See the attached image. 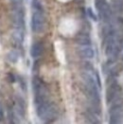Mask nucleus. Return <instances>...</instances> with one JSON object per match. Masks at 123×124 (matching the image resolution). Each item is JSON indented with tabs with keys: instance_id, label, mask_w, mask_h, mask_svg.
I'll list each match as a JSON object with an SVG mask.
<instances>
[{
	"instance_id": "obj_1",
	"label": "nucleus",
	"mask_w": 123,
	"mask_h": 124,
	"mask_svg": "<svg viewBox=\"0 0 123 124\" xmlns=\"http://www.w3.org/2000/svg\"><path fill=\"white\" fill-rule=\"evenodd\" d=\"M82 79L85 83V87L87 90V94L92 101V103L95 106L96 111H99L98 109L100 104V91H99V84L96 82V80L93 78L88 72H85L82 74Z\"/></svg>"
},
{
	"instance_id": "obj_2",
	"label": "nucleus",
	"mask_w": 123,
	"mask_h": 124,
	"mask_svg": "<svg viewBox=\"0 0 123 124\" xmlns=\"http://www.w3.org/2000/svg\"><path fill=\"white\" fill-rule=\"evenodd\" d=\"M104 50L105 55L108 58V63H114L117 60L121 48L115 39L110 35L104 39Z\"/></svg>"
},
{
	"instance_id": "obj_3",
	"label": "nucleus",
	"mask_w": 123,
	"mask_h": 124,
	"mask_svg": "<svg viewBox=\"0 0 123 124\" xmlns=\"http://www.w3.org/2000/svg\"><path fill=\"white\" fill-rule=\"evenodd\" d=\"M96 5L101 20L105 23H109L112 17V9L110 4L106 0H97Z\"/></svg>"
},
{
	"instance_id": "obj_4",
	"label": "nucleus",
	"mask_w": 123,
	"mask_h": 124,
	"mask_svg": "<svg viewBox=\"0 0 123 124\" xmlns=\"http://www.w3.org/2000/svg\"><path fill=\"white\" fill-rule=\"evenodd\" d=\"M45 24L46 20L45 17L42 13V11L36 10L33 12L32 17H31V28L34 32H42L45 29Z\"/></svg>"
},
{
	"instance_id": "obj_5",
	"label": "nucleus",
	"mask_w": 123,
	"mask_h": 124,
	"mask_svg": "<svg viewBox=\"0 0 123 124\" xmlns=\"http://www.w3.org/2000/svg\"><path fill=\"white\" fill-rule=\"evenodd\" d=\"M120 91V85L116 82V80L113 78V80L109 83V85L106 90V101L107 103H111L115 99L118 97V93Z\"/></svg>"
},
{
	"instance_id": "obj_6",
	"label": "nucleus",
	"mask_w": 123,
	"mask_h": 124,
	"mask_svg": "<svg viewBox=\"0 0 123 124\" xmlns=\"http://www.w3.org/2000/svg\"><path fill=\"white\" fill-rule=\"evenodd\" d=\"M109 116V122L112 124H117L123 121V108L122 107H115L111 108Z\"/></svg>"
},
{
	"instance_id": "obj_7",
	"label": "nucleus",
	"mask_w": 123,
	"mask_h": 124,
	"mask_svg": "<svg viewBox=\"0 0 123 124\" xmlns=\"http://www.w3.org/2000/svg\"><path fill=\"white\" fill-rule=\"evenodd\" d=\"M56 116H57V109L53 104L49 103L46 110V112H45V114L43 115L41 118L44 119L45 121H46V122H51L53 119L56 118Z\"/></svg>"
},
{
	"instance_id": "obj_8",
	"label": "nucleus",
	"mask_w": 123,
	"mask_h": 124,
	"mask_svg": "<svg viewBox=\"0 0 123 124\" xmlns=\"http://www.w3.org/2000/svg\"><path fill=\"white\" fill-rule=\"evenodd\" d=\"M44 45L42 42H36L31 46V55L32 58H38L44 53Z\"/></svg>"
},
{
	"instance_id": "obj_9",
	"label": "nucleus",
	"mask_w": 123,
	"mask_h": 124,
	"mask_svg": "<svg viewBox=\"0 0 123 124\" xmlns=\"http://www.w3.org/2000/svg\"><path fill=\"white\" fill-rule=\"evenodd\" d=\"M16 105H17V112L21 116H25V112H26V102L24 99L20 96H16Z\"/></svg>"
},
{
	"instance_id": "obj_10",
	"label": "nucleus",
	"mask_w": 123,
	"mask_h": 124,
	"mask_svg": "<svg viewBox=\"0 0 123 124\" xmlns=\"http://www.w3.org/2000/svg\"><path fill=\"white\" fill-rule=\"evenodd\" d=\"M81 55L83 58L86 59H92L95 56V51L90 46H84L81 49Z\"/></svg>"
},
{
	"instance_id": "obj_11",
	"label": "nucleus",
	"mask_w": 123,
	"mask_h": 124,
	"mask_svg": "<svg viewBox=\"0 0 123 124\" xmlns=\"http://www.w3.org/2000/svg\"><path fill=\"white\" fill-rule=\"evenodd\" d=\"M77 42H78V44L82 45V46H90L91 39L87 34H81V35H79Z\"/></svg>"
},
{
	"instance_id": "obj_12",
	"label": "nucleus",
	"mask_w": 123,
	"mask_h": 124,
	"mask_svg": "<svg viewBox=\"0 0 123 124\" xmlns=\"http://www.w3.org/2000/svg\"><path fill=\"white\" fill-rule=\"evenodd\" d=\"M111 6L116 12H123V0H112Z\"/></svg>"
},
{
	"instance_id": "obj_13",
	"label": "nucleus",
	"mask_w": 123,
	"mask_h": 124,
	"mask_svg": "<svg viewBox=\"0 0 123 124\" xmlns=\"http://www.w3.org/2000/svg\"><path fill=\"white\" fill-rule=\"evenodd\" d=\"M121 70H122V65L121 64H116V65H114L112 68H110V76L112 77V78H115V77H116L119 73L121 72Z\"/></svg>"
},
{
	"instance_id": "obj_14",
	"label": "nucleus",
	"mask_w": 123,
	"mask_h": 124,
	"mask_svg": "<svg viewBox=\"0 0 123 124\" xmlns=\"http://www.w3.org/2000/svg\"><path fill=\"white\" fill-rule=\"evenodd\" d=\"M85 116H86V119H87L88 122H90V123H100V120L98 119V117L95 116V114L93 112L87 111Z\"/></svg>"
},
{
	"instance_id": "obj_15",
	"label": "nucleus",
	"mask_w": 123,
	"mask_h": 124,
	"mask_svg": "<svg viewBox=\"0 0 123 124\" xmlns=\"http://www.w3.org/2000/svg\"><path fill=\"white\" fill-rule=\"evenodd\" d=\"M18 58H19V54H18V52L16 51V50H11V51H10L9 54H8V60H9L10 62H17Z\"/></svg>"
},
{
	"instance_id": "obj_16",
	"label": "nucleus",
	"mask_w": 123,
	"mask_h": 124,
	"mask_svg": "<svg viewBox=\"0 0 123 124\" xmlns=\"http://www.w3.org/2000/svg\"><path fill=\"white\" fill-rule=\"evenodd\" d=\"M32 7L35 9V10H43V6H42L40 0H32Z\"/></svg>"
},
{
	"instance_id": "obj_17",
	"label": "nucleus",
	"mask_w": 123,
	"mask_h": 124,
	"mask_svg": "<svg viewBox=\"0 0 123 124\" xmlns=\"http://www.w3.org/2000/svg\"><path fill=\"white\" fill-rule=\"evenodd\" d=\"M87 14H88V16L94 21H97V16H96V14L94 13V11L91 8H88L87 9Z\"/></svg>"
},
{
	"instance_id": "obj_18",
	"label": "nucleus",
	"mask_w": 123,
	"mask_h": 124,
	"mask_svg": "<svg viewBox=\"0 0 123 124\" xmlns=\"http://www.w3.org/2000/svg\"><path fill=\"white\" fill-rule=\"evenodd\" d=\"M8 80H9L10 83H14V82L16 81L15 76H14L12 73H9V74H8Z\"/></svg>"
},
{
	"instance_id": "obj_19",
	"label": "nucleus",
	"mask_w": 123,
	"mask_h": 124,
	"mask_svg": "<svg viewBox=\"0 0 123 124\" xmlns=\"http://www.w3.org/2000/svg\"><path fill=\"white\" fill-rule=\"evenodd\" d=\"M18 79H19V83H21V85H22V87H23V90H25V89L27 88V84L25 83L24 79H23L22 77H18Z\"/></svg>"
},
{
	"instance_id": "obj_20",
	"label": "nucleus",
	"mask_w": 123,
	"mask_h": 124,
	"mask_svg": "<svg viewBox=\"0 0 123 124\" xmlns=\"http://www.w3.org/2000/svg\"><path fill=\"white\" fill-rule=\"evenodd\" d=\"M4 118V112H3V109H2V106H1V103H0V121Z\"/></svg>"
},
{
	"instance_id": "obj_21",
	"label": "nucleus",
	"mask_w": 123,
	"mask_h": 124,
	"mask_svg": "<svg viewBox=\"0 0 123 124\" xmlns=\"http://www.w3.org/2000/svg\"><path fill=\"white\" fill-rule=\"evenodd\" d=\"M121 48H122V60H123V42H122V46H121Z\"/></svg>"
}]
</instances>
